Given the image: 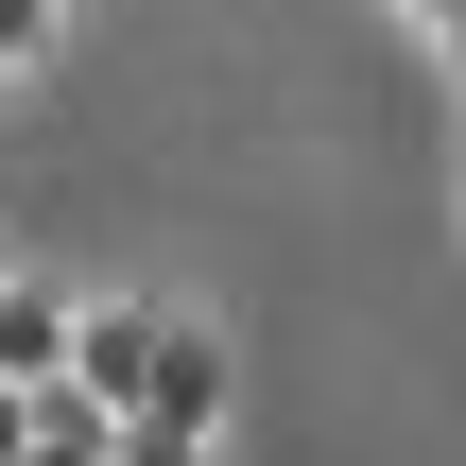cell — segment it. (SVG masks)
Segmentation results:
<instances>
[{
  "mask_svg": "<svg viewBox=\"0 0 466 466\" xmlns=\"http://www.w3.org/2000/svg\"><path fill=\"white\" fill-rule=\"evenodd\" d=\"M242 415V346L208 329V311H173V346H156V380H138V432H225Z\"/></svg>",
  "mask_w": 466,
  "mask_h": 466,
  "instance_id": "obj_1",
  "label": "cell"
},
{
  "mask_svg": "<svg viewBox=\"0 0 466 466\" xmlns=\"http://www.w3.org/2000/svg\"><path fill=\"white\" fill-rule=\"evenodd\" d=\"M156 346H173V311H156V294H86V346H69V380H86L104 415H138V380H156Z\"/></svg>",
  "mask_w": 466,
  "mask_h": 466,
  "instance_id": "obj_2",
  "label": "cell"
},
{
  "mask_svg": "<svg viewBox=\"0 0 466 466\" xmlns=\"http://www.w3.org/2000/svg\"><path fill=\"white\" fill-rule=\"evenodd\" d=\"M69 346H86V294L17 259V277H0V380H69Z\"/></svg>",
  "mask_w": 466,
  "mask_h": 466,
  "instance_id": "obj_3",
  "label": "cell"
},
{
  "mask_svg": "<svg viewBox=\"0 0 466 466\" xmlns=\"http://www.w3.org/2000/svg\"><path fill=\"white\" fill-rule=\"evenodd\" d=\"M69 17H86V0H0V86H35V69L69 52Z\"/></svg>",
  "mask_w": 466,
  "mask_h": 466,
  "instance_id": "obj_4",
  "label": "cell"
},
{
  "mask_svg": "<svg viewBox=\"0 0 466 466\" xmlns=\"http://www.w3.org/2000/svg\"><path fill=\"white\" fill-rule=\"evenodd\" d=\"M121 466H225V432H138L121 415Z\"/></svg>",
  "mask_w": 466,
  "mask_h": 466,
  "instance_id": "obj_5",
  "label": "cell"
},
{
  "mask_svg": "<svg viewBox=\"0 0 466 466\" xmlns=\"http://www.w3.org/2000/svg\"><path fill=\"white\" fill-rule=\"evenodd\" d=\"M432 52H450V86H466V0H450V35H432Z\"/></svg>",
  "mask_w": 466,
  "mask_h": 466,
  "instance_id": "obj_6",
  "label": "cell"
},
{
  "mask_svg": "<svg viewBox=\"0 0 466 466\" xmlns=\"http://www.w3.org/2000/svg\"><path fill=\"white\" fill-rule=\"evenodd\" d=\"M398 17H415V35H450V0H398Z\"/></svg>",
  "mask_w": 466,
  "mask_h": 466,
  "instance_id": "obj_7",
  "label": "cell"
},
{
  "mask_svg": "<svg viewBox=\"0 0 466 466\" xmlns=\"http://www.w3.org/2000/svg\"><path fill=\"white\" fill-rule=\"evenodd\" d=\"M0 277H17V259H0Z\"/></svg>",
  "mask_w": 466,
  "mask_h": 466,
  "instance_id": "obj_8",
  "label": "cell"
}]
</instances>
